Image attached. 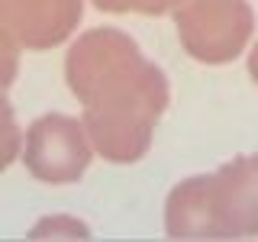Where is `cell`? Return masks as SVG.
<instances>
[{
	"label": "cell",
	"instance_id": "1",
	"mask_svg": "<svg viewBox=\"0 0 258 242\" xmlns=\"http://www.w3.org/2000/svg\"><path fill=\"white\" fill-rule=\"evenodd\" d=\"M64 78L84 103V129L107 161H139L168 107V78L119 29H91L68 48Z\"/></svg>",
	"mask_w": 258,
	"mask_h": 242
},
{
	"label": "cell",
	"instance_id": "2",
	"mask_svg": "<svg viewBox=\"0 0 258 242\" xmlns=\"http://www.w3.org/2000/svg\"><path fill=\"white\" fill-rule=\"evenodd\" d=\"M165 232L171 239H255L258 155H239L213 174L181 181L168 194Z\"/></svg>",
	"mask_w": 258,
	"mask_h": 242
},
{
	"label": "cell",
	"instance_id": "3",
	"mask_svg": "<svg viewBox=\"0 0 258 242\" xmlns=\"http://www.w3.org/2000/svg\"><path fill=\"white\" fill-rule=\"evenodd\" d=\"M174 26L184 52L204 65H226L248 45L255 13L248 0H181Z\"/></svg>",
	"mask_w": 258,
	"mask_h": 242
},
{
	"label": "cell",
	"instance_id": "4",
	"mask_svg": "<svg viewBox=\"0 0 258 242\" xmlns=\"http://www.w3.org/2000/svg\"><path fill=\"white\" fill-rule=\"evenodd\" d=\"M94 142L81 119L64 113L39 116L26 133V161L29 174L45 184H71L91 165Z\"/></svg>",
	"mask_w": 258,
	"mask_h": 242
},
{
	"label": "cell",
	"instance_id": "5",
	"mask_svg": "<svg viewBox=\"0 0 258 242\" xmlns=\"http://www.w3.org/2000/svg\"><path fill=\"white\" fill-rule=\"evenodd\" d=\"M84 0H0V29L20 48H55L81 23Z\"/></svg>",
	"mask_w": 258,
	"mask_h": 242
},
{
	"label": "cell",
	"instance_id": "6",
	"mask_svg": "<svg viewBox=\"0 0 258 242\" xmlns=\"http://www.w3.org/2000/svg\"><path fill=\"white\" fill-rule=\"evenodd\" d=\"M23 145V133L16 126V116H13V107L7 103V97L0 94V171L10 168V161L16 158Z\"/></svg>",
	"mask_w": 258,
	"mask_h": 242
},
{
	"label": "cell",
	"instance_id": "7",
	"mask_svg": "<svg viewBox=\"0 0 258 242\" xmlns=\"http://www.w3.org/2000/svg\"><path fill=\"white\" fill-rule=\"evenodd\" d=\"M107 13H142V16H161L168 10H177L181 0H94Z\"/></svg>",
	"mask_w": 258,
	"mask_h": 242
},
{
	"label": "cell",
	"instance_id": "8",
	"mask_svg": "<svg viewBox=\"0 0 258 242\" xmlns=\"http://www.w3.org/2000/svg\"><path fill=\"white\" fill-rule=\"evenodd\" d=\"M16 68H20V42L7 29H0V91L13 84Z\"/></svg>",
	"mask_w": 258,
	"mask_h": 242
},
{
	"label": "cell",
	"instance_id": "9",
	"mask_svg": "<svg viewBox=\"0 0 258 242\" xmlns=\"http://www.w3.org/2000/svg\"><path fill=\"white\" fill-rule=\"evenodd\" d=\"M248 75H252V81L258 84V42L252 45V55H248Z\"/></svg>",
	"mask_w": 258,
	"mask_h": 242
}]
</instances>
